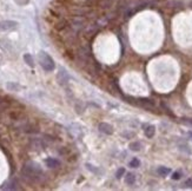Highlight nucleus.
<instances>
[{"mask_svg":"<svg viewBox=\"0 0 192 191\" xmlns=\"http://www.w3.org/2000/svg\"><path fill=\"white\" fill-rule=\"evenodd\" d=\"M130 149L132 151H135V152H138V151L141 150V144L139 142H133V143L130 144Z\"/></svg>","mask_w":192,"mask_h":191,"instance_id":"12","label":"nucleus"},{"mask_svg":"<svg viewBox=\"0 0 192 191\" xmlns=\"http://www.w3.org/2000/svg\"><path fill=\"white\" fill-rule=\"evenodd\" d=\"M125 174V170H124L123 168H120L118 171H117V174H116V176H117V178L119 179V178H122L123 177V175Z\"/></svg>","mask_w":192,"mask_h":191,"instance_id":"16","label":"nucleus"},{"mask_svg":"<svg viewBox=\"0 0 192 191\" xmlns=\"http://www.w3.org/2000/svg\"><path fill=\"white\" fill-rule=\"evenodd\" d=\"M144 126V133L147 138H152L156 133V126L154 125H143Z\"/></svg>","mask_w":192,"mask_h":191,"instance_id":"5","label":"nucleus"},{"mask_svg":"<svg viewBox=\"0 0 192 191\" xmlns=\"http://www.w3.org/2000/svg\"><path fill=\"white\" fill-rule=\"evenodd\" d=\"M181 122H183V123H185V124H187V125H191L192 126V118H184Z\"/></svg>","mask_w":192,"mask_h":191,"instance_id":"19","label":"nucleus"},{"mask_svg":"<svg viewBox=\"0 0 192 191\" xmlns=\"http://www.w3.org/2000/svg\"><path fill=\"white\" fill-rule=\"evenodd\" d=\"M18 23L13 21V20H4V21H0V31H11L13 28L17 27Z\"/></svg>","mask_w":192,"mask_h":191,"instance_id":"3","label":"nucleus"},{"mask_svg":"<svg viewBox=\"0 0 192 191\" xmlns=\"http://www.w3.org/2000/svg\"><path fill=\"white\" fill-rule=\"evenodd\" d=\"M179 149L181 151H185L186 153H191V150L189 149V146L187 145H179Z\"/></svg>","mask_w":192,"mask_h":191,"instance_id":"17","label":"nucleus"},{"mask_svg":"<svg viewBox=\"0 0 192 191\" xmlns=\"http://www.w3.org/2000/svg\"><path fill=\"white\" fill-rule=\"evenodd\" d=\"M24 178H26L29 182H37L42 175V171H41L40 166L37 163H27L24 168H23V171H21Z\"/></svg>","mask_w":192,"mask_h":191,"instance_id":"1","label":"nucleus"},{"mask_svg":"<svg viewBox=\"0 0 192 191\" xmlns=\"http://www.w3.org/2000/svg\"><path fill=\"white\" fill-rule=\"evenodd\" d=\"M136 182V175L132 174V172H129L125 175V183L129 184V185H133Z\"/></svg>","mask_w":192,"mask_h":191,"instance_id":"9","label":"nucleus"},{"mask_svg":"<svg viewBox=\"0 0 192 191\" xmlns=\"http://www.w3.org/2000/svg\"><path fill=\"white\" fill-rule=\"evenodd\" d=\"M17 2L20 4V5H24V4H27L28 0H17Z\"/></svg>","mask_w":192,"mask_h":191,"instance_id":"20","label":"nucleus"},{"mask_svg":"<svg viewBox=\"0 0 192 191\" xmlns=\"http://www.w3.org/2000/svg\"><path fill=\"white\" fill-rule=\"evenodd\" d=\"M171 177H172L173 180H179V179L181 178V174H180V172H173Z\"/></svg>","mask_w":192,"mask_h":191,"instance_id":"15","label":"nucleus"},{"mask_svg":"<svg viewBox=\"0 0 192 191\" xmlns=\"http://www.w3.org/2000/svg\"><path fill=\"white\" fill-rule=\"evenodd\" d=\"M7 87L10 90H20V86L18 84H12V83H8L7 84Z\"/></svg>","mask_w":192,"mask_h":191,"instance_id":"14","label":"nucleus"},{"mask_svg":"<svg viewBox=\"0 0 192 191\" xmlns=\"http://www.w3.org/2000/svg\"><path fill=\"white\" fill-rule=\"evenodd\" d=\"M45 163H46V165H47L48 168H51V169H55V168L60 166L59 161H57L54 158H47V159L45 161Z\"/></svg>","mask_w":192,"mask_h":191,"instance_id":"8","label":"nucleus"},{"mask_svg":"<svg viewBox=\"0 0 192 191\" xmlns=\"http://www.w3.org/2000/svg\"><path fill=\"white\" fill-rule=\"evenodd\" d=\"M157 172H158V175H160V176H167L170 172H171V169H169V168H166V166H159L158 169H157Z\"/></svg>","mask_w":192,"mask_h":191,"instance_id":"10","label":"nucleus"},{"mask_svg":"<svg viewBox=\"0 0 192 191\" xmlns=\"http://www.w3.org/2000/svg\"><path fill=\"white\" fill-rule=\"evenodd\" d=\"M11 106V102L5 98V97H1L0 96V111H4V110H7Z\"/></svg>","mask_w":192,"mask_h":191,"instance_id":"7","label":"nucleus"},{"mask_svg":"<svg viewBox=\"0 0 192 191\" xmlns=\"http://www.w3.org/2000/svg\"><path fill=\"white\" fill-rule=\"evenodd\" d=\"M38 57H39V63H40L41 67L44 68L45 71H47V72H51V71H53V70H54V67H55L54 61H53V59H52L50 55H47L46 52L40 51Z\"/></svg>","mask_w":192,"mask_h":191,"instance_id":"2","label":"nucleus"},{"mask_svg":"<svg viewBox=\"0 0 192 191\" xmlns=\"http://www.w3.org/2000/svg\"><path fill=\"white\" fill-rule=\"evenodd\" d=\"M140 165V161L138 159V158H133L131 162H130V166L131 168H138Z\"/></svg>","mask_w":192,"mask_h":191,"instance_id":"13","label":"nucleus"},{"mask_svg":"<svg viewBox=\"0 0 192 191\" xmlns=\"http://www.w3.org/2000/svg\"><path fill=\"white\" fill-rule=\"evenodd\" d=\"M98 129H99L100 132H103V133H105V135H112L113 131H114V130H113V126L107 123H100L98 125Z\"/></svg>","mask_w":192,"mask_h":191,"instance_id":"4","label":"nucleus"},{"mask_svg":"<svg viewBox=\"0 0 192 191\" xmlns=\"http://www.w3.org/2000/svg\"><path fill=\"white\" fill-rule=\"evenodd\" d=\"M24 60H25V63L27 64L29 67H34V61H33V58H32V55L26 53V55H24Z\"/></svg>","mask_w":192,"mask_h":191,"instance_id":"11","label":"nucleus"},{"mask_svg":"<svg viewBox=\"0 0 192 191\" xmlns=\"http://www.w3.org/2000/svg\"><path fill=\"white\" fill-rule=\"evenodd\" d=\"M137 104L140 105V106H143V108H145V109H153L154 108L153 103L150 99H138Z\"/></svg>","mask_w":192,"mask_h":191,"instance_id":"6","label":"nucleus"},{"mask_svg":"<svg viewBox=\"0 0 192 191\" xmlns=\"http://www.w3.org/2000/svg\"><path fill=\"white\" fill-rule=\"evenodd\" d=\"M185 186H186V188H190V189H192V178L186 179V182H185Z\"/></svg>","mask_w":192,"mask_h":191,"instance_id":"18","label":"nucleus"}]
</instances>
